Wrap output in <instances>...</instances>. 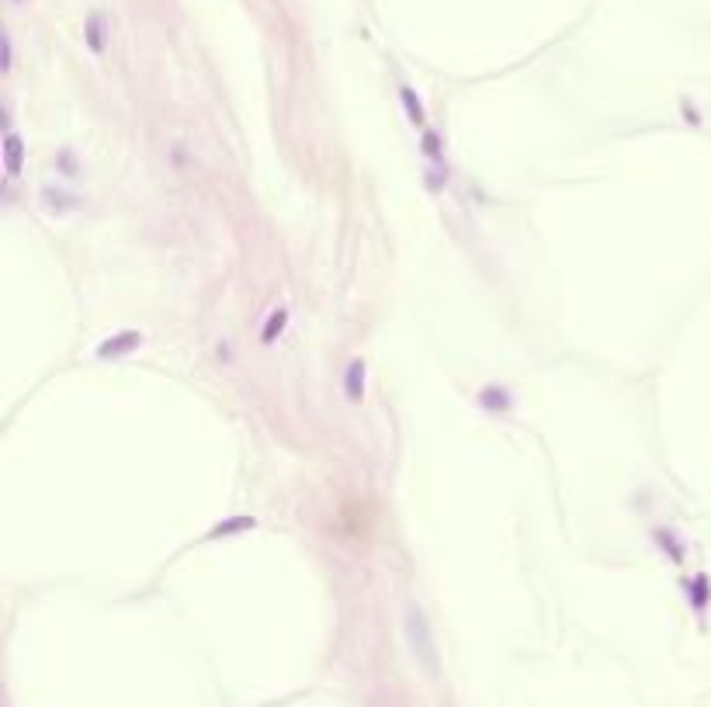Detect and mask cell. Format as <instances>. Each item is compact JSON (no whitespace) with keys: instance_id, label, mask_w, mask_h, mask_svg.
Segmentation results:
<instances>
[{"instance_id":"obj_7","label":"cell","mask_w":711,"mask_h":707,"mask_svg":"<svg viewBox=\"0 0 711 707\" xmlns=\"http://www.w3.org/2000/svg\"><path fill=\"white\" fill-rule=\"evenodd\" d=\"M101 18H90V45H94V52H101Z\"/></svg>"},{"instance_id":"obj_3","label":"cell","mask_w":711,"mask_h":707,"mask_svg":"<svg viewBox=\"0 0 711 707\" xmlns=\"http://www.w3.org/2000/svg\"><path fill=\"white\" fill-rule=\"evenodd\" d=\"M344 389H347V399H361V392H364V361L361 357H354L351 364H347V378H344Z\"/></svg>"},{"instance_id":"obj_1","label":"cell","mask_w":711,"mask_h":707,"mask_svg":"<svg viewBox=\"0 0 711 707\" xmlns=\"http://www.w3.org/2000/svg\"><path fill=\"white\" fill-rule=\"evenodd\" d=\"M403 624H406V638H410L413 652H416V656H420L423 663H430V659H434V645H430L427 617H423V610H420L416 604H406V610H403Z\"/></svg>"},{"instance_id":"obj_5","label":"cell","mask_w":711,"mask_h":707,"mask_svg":"<svg viewBox=\"0 0 711 707\" xmlns=\"http://www.w3.org/2000/svg\"><path fill=\"white\" fill-rule=\"evenodd\" d=\"M139 344V333H122L118 340H108L104 347H101V357H122L118 350H125V347H136Z\"/></svg>"},{"instance_id":"obj_4","label":"cell","mask_w":711,"mask_h":707,"mask_svg":"<svg viewBox=\"0 0 711 707\" xmlns=\"http://www.w3.org/2000/svg\"><path fill=\"white\" fill-rule=\"evenodd\" d=\"M285 322H288V312H285V309L271 312V319H267V326H264L260 340H264V344H275V337H282V330H285Z\"/></svg>"},{"instance_id":"obj_8","label":"cell","mask_w":711,"mask_h":707,"mask_svg":"<svg viewBox=\"0 0 711 707\" xmlns=\"http://www.w3.org/2000/svg\"><path fill=\"white\" fill-rule=\"evenodd\" d=\"M14 4H21V0H14Z\"/></svg>"},{"instance_id":"obj_2","label":"cell","mask_w":711,"mask_h":707,"mask_svg":"<svg viewBox=\"0 0 711 707\" xmlns=\"http://www.w3.org/2000/svg\"><path fill=\"white\" fill-rule=\"evenodd\" d=\"M4 149H8V174H11V181L18 177V170H21V136L14 132V122H11V115H8V136H4Z\"/></svg>"},{"instance_id":"obj_6","label":"cell","mask_w":711,"mask_h":707,"mask_svg":"<svg viewBox=\"0 0 711 707\" xmlns=\"http://www.w3.org/2000/svg\"><path fill=\"white\" fill-rule=\"evenodd\" d=\"M403 101H406L410 118H413L416 125H423V107H420V97H413V90H410V87H403Z\"/></svg>"}]
</instances>
